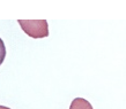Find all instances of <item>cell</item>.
<instances>
[{
	"label": "cell",
	"instance_id": "cell-1",
	"mask_svg": "<svg viewBox=\"0 0 126 109\" xmlns=\"http://www.w3.org/2000/svg\"><path fill=\"white\" fill-rule=\"evenodd\" d=\"M19 24L31 38L41 39L49 36V28L45 20H19Z\"/></svg>",
	"mask_w": 126,
	"mask_h": 109
},
{
	"label": "cell",
	"instance_id": "cell-2",
	"mask_svg": "<svg viewBox=\"0 0 126 109\" xmlns=\"http://www.w3.org/2000/svg\"><path fill=\"white\" fill-rule=\"evenodd\" d=\"M69 109H94L92 103L83 98H75L71 102Z\"/></svg>",
	"mask_w": 126,
	"mask_h": 109
},
{
	"label": "cell",
	"instance_id": "cell-3",
	"mask_svg": "<svg viewBox=\"0 0 126 109\" xmlns=\"http://www.w3.org/2000/svg\"><path fill=\"white\" fill-rule=\"evenodd\" d=\"M0 109H11V108H7V107H5V106H0Z\"/></svg>",
	"mask_w": 126,
	"mask_h": 109
}]
</instances>
